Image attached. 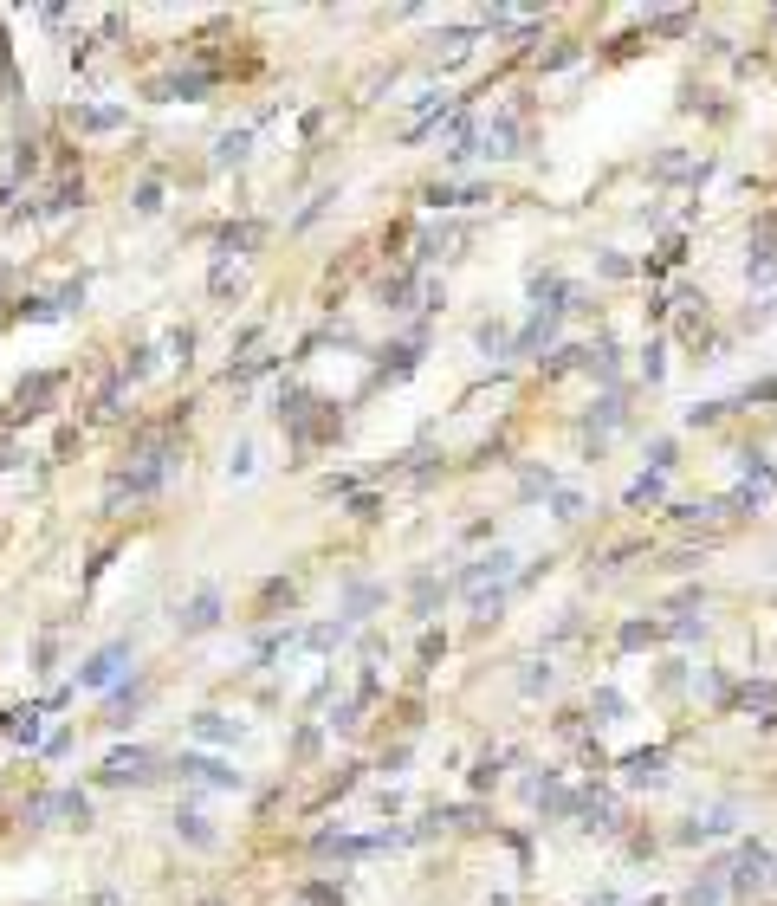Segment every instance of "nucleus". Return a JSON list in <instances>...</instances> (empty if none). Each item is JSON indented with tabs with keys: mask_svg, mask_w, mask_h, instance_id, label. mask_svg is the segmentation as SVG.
Returning a JSON list of instances; mask_svg holds the SVG:
<instances>
[{
	"mask_svg": "<svg viewBox=\"0 0 777 906\" xmlns=\"http://www.w3.org/2000/svg\"><path fill=\"white\" fill-rule=\"evenodd\" d=\"M175 771H182L188 784H208V790H240V771H234V764L201 758V751H182V758H175Z\"/></svg>",
	"mask_w": 777,
	"mask_h": 906,
	"instance_id": "f257e3e1",
	"label": "nucleus"
},
{
	"mask_svg": "<svg viewBox=\"0 0 777 906\" xmlns=\"http://www.w3.org/2000/svg\"><path fill=\"white\" fill-rule=\"evenodd\" d=\"M124 661H130V641H111V648H98L85 667H78V686H91V693H98V686H111L117 674H124Z\"/></svg>",
	"mask_w": 777,
	"mask_h": 906,
	"instance_id": "f03ea898",
	"label": "nucleus"
},
{
	"mask_svg": "<svg viewBox=\"0 0 777 906\" xmlns=\"http://www.w3.org/2000/svg\"><path fill=\"white\" fill-rule=\"evenodd\" d=\"M149 764H156V758H149L143 745H130V751H111L98 777H104V784H149Z\"/></svg>",
	"mask_w": 777,
	"mask_h": 906,
	"instance_id": "7ed1b4c3",
	"label": "nucleus"
},
{
	"mask_svg": "<svg viewBox=\"0 0 777 906\" xmlns=\"http://www.w3.org/2000/svg\"><path fill=\"white\" fill-rule=\"evenodd\" d=\"M622 771H629V784L661 790V784H667V751H629V758H622Z\"/></svg>",
	"mask_w": 777,
	"mask_h": 906,
	"instance_id": "20e7f679",
	"label": "nucleus"
},
{
	"mask_svg": "<svg viewBox=\"0 0 777 906\" xmlns=\"http://www.w3.org/2000/svg\"><path fill=\"white\" fill-rule=\"evenodd\" d=\"M175 622H182V635H208V628L221 622V589H201V596L188 602V609L175 615Z\"/></svg>",
	"mask_w": 777,
	"mask_h": 906,
	"instance_id": "39448f33",
	"label": "nucleus"
},
{
	"mask_svg": "<svg viewBox=\"0 0 777 906\" xmlns=\"http://www.w3.org/2000/svg\"><path fill=\"white\" fill-rule=\"evenodd\" d=\"M512 564H518L512 551H493V557H480V564H473V570H460V589H486V583H506V576H512Z\"/></svg>",
	"mask_w": 777,
	"mask_h": 906,
	"instance_id": "423d86ee",
	"label": "nucleus"
},
{
	"mask_svg": "<svg viewBox=\"0 0 777 906\" xmlns=\"http://www.w3.org/2000/svg\"><path fill=\"white\" fill-rule=\"evenodd\" d=\"M771 266H777V214H765L752 233V279H771Z\"/></svg>",
	"mask_w": 777,
	"mask_h": 906,
	"instance_id": "0eeeda50",
	"label": "nucleus"
},
{
	"mask_svg": "<svg viewBox=\"0 0 777 906\" xmlns=\"http://www.w3.org/2000/svg\"><path fill=\"white\" fill-rule=\"evenodd\" d=\"M72 130H91V136L124 130V111H117V104H72Z\"/></svg>",
	"mask_w": 777,
	"mask_h": 906,
	"instance_id": "6e6552de",
	"label": "nucleus"
},
{
	"mask_svg": "<svg viewBox=\"0 0 777 906\" xmlns=\"http://www.w3.org/2000/svg\"><path fill=\"white\" fill-rule=\"evenodd\" d=\"M512 143H518V117H493V123H486V130H480V156H512Z\"/></svg>",
	"mask_w": 777,
	"mask_h": 906,
	"instance_id": "1a4fd4ad",
	"label": "nucleus"
},
{
	"mask_svg": "<svg viewBox=\"0 0 777 906\" xmlns=\"http://www.w3.org/2000/svg\"><path fill=\"white\" fill-rule=\"evenodd\" d=\"M59 389V376H33V382H20V395H13V415H26L33 421L39 408H46V395Z\"/></svg>",
	"mask_w": 777,
	"mask_h": 906,
	"instance_id": "9d476101",
	"label": "nucleus"
},
{
	"mask_svg": "<svg viewBox=\"0 0 777 906\" xmlns=\"http://www.w3.org/2000/svg\"><path fill=\"white\" fill-rule=\"evenodd\" d=\"M765 868H771V861H765V848H745V855H739V868H732V887H739V894H752V887H765Z\"/></svg>",
	"mask_w": 777,
	"mask_h": 906,
	"instance_id": "9b49d317",
	"label": "nucleus"
},
{
	"mask_svg": "<svg viewBox=\"0 0 777 906\" xmlns=\"http://www.w3.org/2000/svg\"><path fill=\"white\" fill-rule=\"evenodd\" d=\"M195 738H201V745H234V738H240V719H227V712H201V719H195Z\"/></svg>",
	"mask_w": 777,
	"mask_h": 906,
	"instance_id": "f8f14e48",
	"label": "nucleus"
},
{
	"mask_svg": "<svg viewBox=\"0 0 777 906\" xmlns=\"http://www.w3.org/2000/svg\"><path fill=\"white\" fill-rule=\"evenodd\" d=\"M208 85H214V72H182V78H162L156 98H201Z\"/></svg>",
	"mask_w": 777,
	"mask_h": 906,
	"instance_id": "ddd939ff",
	"label": "nucleus"
},
{
	"mask_svg": "<svg viewBox=\"0 0 777 906\" xmlns=\"http://www.w3.org/2000/svg\"><path fill=\"white\" fill-rule=\"evenodd\" d=\"M739 706H745V712H771L765 725H777V686H771V680H752V686H739Z\"/></svg>",
	"mask_w": 777,
	"mask_h": 906,
	"instance_id": "4468645a",
	"label": "nucleus"
},
{
	"mask_svg": "<svg viewBox=\"0 0 777 906\" xmlns=\"http://www.w3.org/2000/svg\"><path fill=\"white\" fill-rule=\"evenodd\" d=\"M376 602H383V589H376V583H350V589H344V609H337V615H350V622H363V615H370Z\"/></svg>",
	"mask_w": 777,
	"mask_h": 906,
	"instance_id": "2eb2a0df",
	"label": "nucleus"
},
{
	"mask_svg": "<svg viewBox=\"0 0 777 906\" xmlns=\"http://www.w3.org/2000/svg\"><path fill=\"white\" fill-rule=\"evenodd\" d=\"M259 240H266V227H259V221H240V227H227V233H221V259L247 253V246H259Z\"/></svg>",
	"mask_w": 777,
	"mask_h": 906,
	"instance_id": "dca6fc26",
	"label": "nucleus"
},
{
	"mask_svg": "<svg viewBox=\"0 0 777 906\" xmlns=\"http://www.w3.org/2000/svg\"><path fill=\"white\" fill-rule=\"evenodd\" d=\"M732 822H739V809H713V816H706V822H693V829H680V842H706V835H726L732 829Z\"/></svg>",
	"mask_w": 777,
	"mask_h": 906,
	"instance_id": "f3484780",
	"label": "nucleus"
},
{
	"mask_svg": "<svg viewBox=\"0 0 777 906\" xmlns=\"http://www.w3.org/2000/svg\"><path fill=\"white\" fill-rule=\"evenodd\" d=\"M175 829H182V842L214 848V829H208V816H201V809H182V816H175Z\"/></svg>",
	"mask_w": 777,
	"mask_h": 906,
	"instance_id": "a211bd4d",
	"label": "nucleus"
},
{
	"mask_svg": "<svg viewBox=\"0 0 777 906\" xmlns=\"http://www.w3.org/2000/svg\"><path fill=\"white\" fill-rule=\"evenodd\" d=\"M661 492H667V473H654V466H648V473H642V479H635V486H629V505H654V499H661Z\"/></svg>",
	"mask_w": 777,
	"mask_h": 906,
	"instance_id": "6ab92c4d",
	"label": "nucleus"
},
{
	"mask_svg": "<svg viewBox=\"0 0 777 906\" xmlns=\"http://www.w3.org/2000/svg\"><path fill=\"white\" fill-rule=\"evenodd\" d=\"M719 894H726V881H719V874H700V881L687 887V906H719Z\"/></svg>",
	"mask_w": 777,
	"mask_h": 906,
	"instance_id": "aec40b11",
	"label": "nucleus"
},
{
	"mask_svg": "<svg viewBox=\"0 0 777 906\" xmlns=\"http://www.w3.org/2000/svg\"><path fill=\"white\" fill-rule=\"evenodd\" d=\"M247 143H253L247 130H227L221 143H214V162H247Z\"/></svg>",
	"mask_w": 777,
	"mask_h": 906,
	"instance_id": "412c9836",
	"label": "nucleus"
},
{
	"mask_svg": "<svg viewBox=\"0 0 777 906\" xmlns=\"http://www.w3.org/2000/svg\"><path fill=\"white\" fill-rule=\"evenodd\" d=\"M518 492H525V499H538V492H557V473H551V466H531V473L518 479Z\"/></svg>",
	"mask_w": 777,
	"mask_h": 906,
	"instance_id": "4be33fe9",
	"label": "nucleus"
},
{
	"mask_svg": "<svg viewBox=\"0 0 777 906\" xmlns=\"http://www.w3.org/2000/svg\"><path fill=\"white\" fill-rule=\"evenodd\" d=\"M480 350H486V356H506V350H512L506 324H480Z\"/></svg>",
	"mask_w": 777,
	"mask_h": 906,
	"instance_id": "5701e85b",
	"label": "nucleus"
},
{
	"mask_svg": "<svg viewBox=\"0 0 777 906\" xmlns=\"http://www.w3.org/2000/svg\"><path fill=\"white\" fill-rule=\"evenodd\" d=\"M654 635H661L654 622H629V628H622V648H642V641H654Z\"/></svg>",
	"mask_w": 777,
	"mask_h": 906,
	"instance_id": "b1692460",
	"label": "nucleus"
},
{
	"mask_svg": "<svg viewBox=\"0 0 777 906\" xmlns=\"http://www.w3.org/2000/svg\"><path fill=\"white\" fill-rule=\"evenodd\" d=\"M551 512H557V518H577L583 499H577V492H551Z\"/></svg>",
	"mask_w": 777,
	"mask_h": 906,
	"instance_id": "393cba45",
	"label": "nucleus"
},
{
	"mask_svg": "<svg viewBox=\"0 0 777 906\" xmlns=\"http://www.w3.org/2000/svg\"><path fill=\"white\" fill-rule=\"evenodd\" d=\"M136 208L156 214V208H162V182H143V188H136Z\"/></svg>",
	"mask_w": 777,
	"mask_h": 906,
	"instance_id": "a878e982",
	"label": "nucleus"
},
{
	"mask_svg": "<svg viewBox=\"0 0 777 906\" xmlns=\"http://www.w3.org/2000/svg\"><path fill=\"white\" fill-rule=\"evenodd\" d=\"M596 712H603V725L622 712V693H616V686H603V693H596Z\"/></svg>",
	"mask_w": 777,
	"mask_h": 906,
	"instance_id": "bb28decb",
	"label": "nucleus"
},
{
	"mask_svg": "<svg viewBox=\"0 0 777 906\" xmlns=\"http://www.w3.org/2000/svg\"><path fill=\"white\" fill-rule=\"evenodd\" d=\"M544 686H551V667H544V661H531V674H525V693H544Z\"/></svg>",
	"mask_w": 777,
	"mask_h": 906,
	"instance_id": "cd10ccee",
	"label": "nucleus"
},
{
	"mask_svg": "<svg viewBox=\"0 0 777 906\" xmlns=\"http://www.w3.org/2000/svg\"><path fill=\"white\" fill-rule=\"evenodd\" d=\"M486 784H499V758H480V771H473V790H486Z\"/></svg>",
	"mask_w": 777,
	"mask_h": 906,
	"instance_id": "c85d7f7f",
	"label": "nucleus"
},
{
	"mask_svg": "<svg viewBox=\"0 0 777 906\" xmlns=\"http://www.w3.org/2000/svg\"><path fill=\"white\" fill-rule=\"evenodd\" d=\"M208 906H221V900H208Z\"/></svg>",
	"mask_w": 777,
	"mask_h": 906,
	"instance_id": "c756f323",
	"label": "nucleus"
},
{
	"mask_svg": "<svg viewBox=\"0 0 777 906\" xmlns=\"http://www.w3.org/2000/svg\"><path fill=\"white\" fill-rule=\"evenodd\" d=\"M648 906H661V900H648Z\"/></svg>",
	"mask_w": 777,
	"mask_h": 906,
	"instance_id": "7c9ffc66",
	"label": "nucleus"
}]
</instances>
